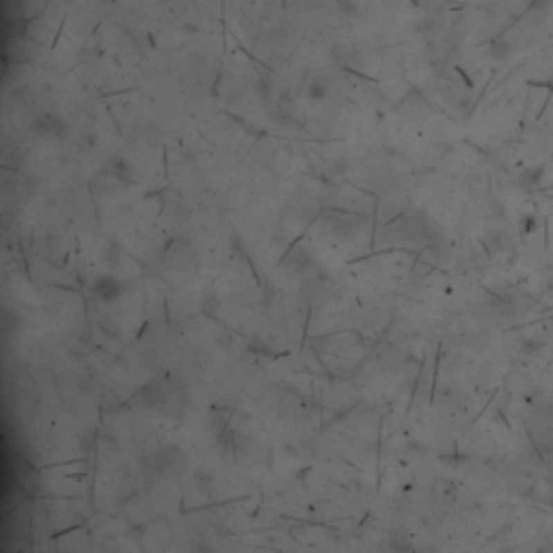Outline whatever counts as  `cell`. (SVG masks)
I'll return each mask as SVG.
<instances>
[{
  "instance_id": "cell-1",
  "label": "cell",
  "mask_w": 553,
  "mask_h": 553,
  "mask_svg": "<svg viewBox=\"0 0 553 553\" xmlns=\"http://www.w3.org/2000/svg\"><path fill=\"white\" fill-rule=\"evenodd\" d=\"M123 290H126V285L121 283V279L117 275L104 273V275L93 279L91 290L89 292H91V298H96L100 305H109V302L117 300L123 294Z\"/></svg>"
},
{
  "instance_id": "cell-2",
  "label": "cell",
  "mask_w": 553,
  "mask_h": 553,
  "mask_svg": "<svg viewBox=\"0 0 553 553\" xmlns=\"http://www.w3.org/2000/svg\"><path fill=\"white\" fill-rule=\"evenodd\" d=\"M33 132L44 138H63L67 134V123L57 113H39L33 119Z\"/></svg>"
},
{
  "instance_id": "cell-3",
  "label": "cell",
  "mask_w": 553,
  "mask_h": 553,
  "mask_svg": "<svg viewBox=\"0 0 553 553\" xmlns=\"http://www.w3.org/2000/svg\"><path fill=\"white\" fill-rule=\"evenodd\" d=\"M283 264L292 266L294 271H307L314 264V253L309 251V246L305 242H296L288 251V255H285Z\"/></svg>"
},
{
  "instance_id": "cell-4",
  "label": "cell",
  "mask_w": 553,
  "mask_h": 553,
  "mask_svg": "<svg viewBox=\"0 0 553 553\" xmlns=\"http://www.w3.org/2000/svg\"><path fill=\"white\" fill-rule=\"evenodd\" d=\"M123 257H126V251L121 248V244H117V242L104 244V248H102V264L113 275H115V271L123 269Z\"/></svg>"
},
{
  "instance_id": "cell-5",
  "label": "cell",
  "mask_w": 553,
  "mask_h": 553,
  "mask_svg": "<svg viewBox=\"0 0 553 553\" xmlns=\"http://www.w3.org/2000/svg\"><path fill=\"white\" fill-rule=\"evenodd\" d=\"M106 169H109L117 180H121L123 184L126 186H132V184H136V177H134V171H132V167H130V163L126 158H121V156H117V158H113V160H109V165H106Z\"/></svg>"
},
{
  "instance_id": "cell-6",
  "label": "cell",
  "mask_w": 553,
  "mask_h": 553,
  "mask_svg": "<svg viewBox=\"0 0 553 553\" xmlns=\"http://www.w3.org/2000/svg\"><path fill=\"white\" fill-rule=\"evenodd\" d=\"M201 311L210 318H219L223 311V298L217 292H206L201 298Z\"/></svg>"
},
{
  "instance_id": "cell-7",
  "label": "cell",
  "mask_w": 553,
  "mask_h": 553,
  "mask_svg": "<svg viewBox=\"0 0 553 553\" xmlns=\"http://www.w3.org/2000/svg\"><path fill=\"white\" fill-rule=\"evenodd\" d=\"M307 98H311V100H323L325 96H327V84L320 80L318 76H314L309 82H307Z\"/></svg>"
},
{
  "instance_id": "cell-8",
  "label": "cell",
  "mask_w": 553,
  "mask_h": 553,
  "mask_svg": "<svg viewBox=\"0 0 553 553\" xmlns=\"http://www.w3.org/2000/svg\"><path fill=\"white\" fill-rule=\"evenodd\" d=\"M100 327H102L104 333H109L111 337H117V335H119V331H115V329H119L117 323H113V320H111L109 316H104V318L100 320Z\"/></svg>"
},
{
  "instance_id": "cell-9",
  "label": "cell",
  "mask_w": 553,
  "mask_h": 553,
  "mask_svg": "<svg viewBox=\"0 0 553 553\" xmlns=\"http://www.w3.org/2000/svg\"><path fill=\"white\" fill-rule=\"evenodd\" d=\"M491 55H493V57H504V55H506V46H504L502 42H495L493 48H491Z\"/></svg>"
}]
</instances>
